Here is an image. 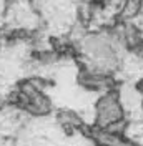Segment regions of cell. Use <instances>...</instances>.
Masks as SVG:
<instances>
[{"label":"cell","instance_id":"cell-1","mask_svg":"<svg viewBox=\"0 0 143 146\" xmlns=\"http://www.w3.org/2000/svg\"><path fill=\"white\" fill-rule=\"evenodd\" d=\"M118 88L98 95L93 105V125L97 128H107L118 119L126 118V111L122 103Z\"/></svg>","mask_w":143,"mask_h":146},{"label":"cell","instance_id":"cell-2","mask_svg":"<svg viewBox=\"0 0 143 146\" xmlns=\"http://www.w3.org/2000/svg\"><path fill=\"white\" fill-rule=\"evenodd\" d=\"M93 146H108V145H103V143H93Z\"/></svg>","mask_w":143,"mask_h":146}]
</instances>
